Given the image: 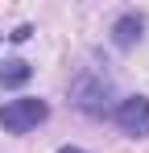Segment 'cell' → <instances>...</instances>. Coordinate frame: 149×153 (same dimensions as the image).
<instances>
[{
	"label": "cell",
	"instance_id": "3",
	"mask_svg": "<svg viewBox=\"0 0 149 153\" xmlns=\"http://www.w3.org/2000/svg\"><path fill=\"white\" fill-rule=\"evenodd\" d=\"M116 124L128 132V137H149V100L145 95H128L116 108Z\"/></svg>",
	"mask_w": 149,
	"mask_h": 153
},
{
	"label": "cell",
	"instance_id": "6",
	"mask_svg": "<svg viewBox=\"0 0 149 153\" xmlns=\"http://www.w3.org/2000/svg\"><path fill=\"white\" fill-rule=\"evenodd\" d=\"M8 37H13V42H29V37H33V25H17Z\"/></svg>",
	"mask_w": 149,
	"mask_h": 153
},
{
	"label": "cell",
	"instance_id": "1",
	"mask_svg": "<svg viewBox=\"0 0 149 153\" xmlns=\"http://www.w3.org/2000/svg\"><path fill=\"white\" fill-rule=\"evenodd\" d=\"M71 100L79 112H87V116H108L112 112V83L104 75H95V71H83V75L71 83Z\"/></svg>",
	"mask_w": 149,
	"mask_h": 153
},
{
	"label": "cell",
	"instance_id": "5",
	"mask_svg": "<svg viewBox=\"0 0 149 153\" xmlns=\"http://www.w3.org/2000/svg\"><path fill=\"white\" fill-rule=\"evenodd\" d=\"M29 79H33V66H29L25 58H13V62H4V66H0V83H4L8 91H17V87H25Z\"/></svg>",
	"mask_w": 149,
	"mask_h": 153
},
{
	"label": "cell",
	"instance_id": "7",
	"mask_svg": "<svg viewBox=\"0 0 149 153\" xmlns=\"http://www.w3.org/2000/svg\"><path fill=\"white\" fill-rule=\"evenodd\" d=\"M58 153H87V149H79V145H62Z\"/></svg>",
	"mask_w": 149,
	"mask_h": 153
},
{
	"label": "cell",
	"instance_id": "4",
	"mask_svg": "<svg viewBox=\"0 0 149 153\" xmlns=\"http://www.w3.org/2000/svg\"><path fill=\"white\" fill-rule=\"evenodd\" d=\"M112 42H116V50H133L141 42V17L137 13H124L120 21L112 25Z\"/></svg>",
	"mask_w": 149,
	"mask_h": 153
},
{
	"label": "cell",
	"instance_id": "2",
	"mask_svg": "<svg viewBox=\"0 0 149 153\" xmlns=\"http://www.w3.org/2000/svg\"><path fill=\"white\" fill-rule=\"evenodd\" d=\"M50 116V103L46 100H33V95H21V100H8L0 108V124L8 132H33Z\"/></svg>",
	"mask_w": 149,
	"mask_h": 153
}]
</instances>
